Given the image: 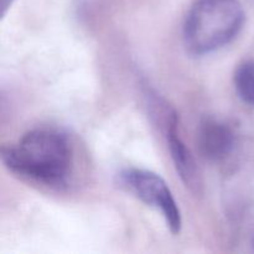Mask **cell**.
I'll list each match as a JSON object with an SVG mask.
<instances>
[{
  "label": "cell",
  "mask_w": 254,
  "mask_h": 254,
  "mask_svg": "<svg viewBox=\"0 0 254 254\" xmlns=\"http://www.w3.org/2000/svg\"><path fill=\"white\" fill-rule=\"evenodd\" d=\"M2 163L11 173L32 183L61 186L72 169V146L64 134L54 129L27 131L15 144L5 146Z\"/></svg>",
  "instance_id": "obj_1"
},
{
  "label": "cell",
  "mask_w": 254,
  "mask_h": 254,
  "mask_svg": "<svg viewBox=\"0 0 254 254\" xmlns=\"http://www.w3.org/2000/svg\"><path fill=\"white\" fill-rule=\"evenodd\" d=\"M243 24L240 0H196L184 22V45L193 56L210 55L233 41Z\"/></svg>",
  "instance_id": "obj_2"
},
{
  "label": "cell",
  "mask_w": 254,
  "mask_h": 254,
  "mask_svg": "<svg viewBox=\"0 0 254 254\" xmlns=\"http://www.w3.org/2000/svg\"><path fill=\"white\" fill-rule=\"evenodd\" d=\"M119 186L145 205L161 213L171 233L178 235L183 227V217L178 202L166 181L150 170L129 168L117 175Z\"/></svg>",
  "instance_id": "obj_3"
},
{
  "label": "cell",
  "mask_w": 254,
  "mask_h": 254,
  "mask_svg": "<svg viewBox=\"0 0 254 254\" xmlns=\"http://www.w3.org/2000/svg\"><path fill=\"white\" fill-rule=\"evenodd\" d=\"M159 114H160L159 117H160L164 131H165L169 151H170L174 166H175L179 176L185 184L186 188L190 189L193 192H198L201 189L200 173H198L197 164H196L192 154L190 153L180 136L178 114L165 102H161Z\"/></svg>",
  "instance_id": "obj_4"
},
{
  "label": "cell",
  "mask_w": 254,
  "mask_h": 254,
  "mask_svg": "<svg viewBox=\"0 0 254 254\" xmlns=\"http://www.w3.org/2000/svg\"><path fill=\"white\" fill-rule=\"evenodd\" d=\"M236 133L230 124L216 118L200 122L196 133L198 153L205 160L221 163L230 158L236 149Z\"/></svg>",
  "instance_id": "obj_5"
},
{
  "label": "cell",
  "mask_w": 254,
  "mask_h": 254,
  "mask_svg": "<svg viewBox=\"0 0 254 254\" xmlns=\"http://www.w3.org/2000/svg\"><path fill=\"white\" fill-rule=\"evenodd\" d=\"M233 83L238 97L246 104L254 107V60L242 62L236 68Z\"/></svg>",
  "instance_id": "obj_6"
},
{
  "label": "cell",
  "mask_w": 254,
  "mask_h": 254,
  "mask_svg": "<svg viewBox=\"0 0 254 254\" xmlns=\"http://www.w3.org/2000/svg\"><path fill=\"white\" fill-rule=\"evenodd\" d=\"M12 1H14V0H0V6H1V15H2V16L6 14L7 9H9L10 5L12 4Z\"/></svg>",
  "instance_id": "obj_7"
},
{
  "label": "cell",
  "mask_w": 254,
  "mask_h": 254,
  "mask_svg": "<svg viewBox=\"0 0 254 254\" xmlns=\"http://www.w3.org/2000/svg\"><path fill=\"white\" fill-rule=\"evenodd\" d=\"M251 245H252V248H253V251H254V233H253V236H252V240H251Z\"/></svg>",
  "instance_id": "obj_8"
}]
</instances>
